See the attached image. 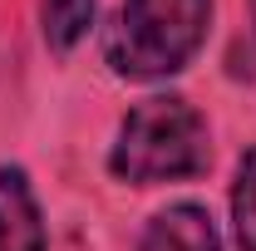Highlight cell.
<instances>
[{
  "instance_id": "6da1fadb",
  "label": "cell",
  "mask_w": 256,
  "mask_h": 251,
  "mask_svg": "<svg viewBox=\"0 0 256 251\" xmlns=\"http://www.w3.org/2000/svg\"><path fill=\"white\" fill-rule=\"evenodd\" d=\"M212 162L207 148V124L188 98H143L118 128V143L108 153L114 178L124 182H178V178H197Z\"/></svg>"
},
{
  "instance_id": "277c9868",
  "label": "cell",
  "mask_w": 256,
  "mask_h": 251,
  "mask_svg": "<svg viewBox=\"0 0 256 251\" xmlns=\"http://www.w3.org/2000/svg\"><path fill=\"white\" fill-rule=\"evenodd\" d=\"M143 251H222V236L197 202H178L148 222Z\"/></svg>"
},
{
  "instance_id": "5b68a950",
  "label": "cell",
  "mask_w": 256,
  "mask_h": 251,
  "mask_svg": "<svg viewBox=\"0 0 256 251\" xmlns=\"http://www.w3.org/2000/svg\"><path fill=\"white\" fill-rule=\"evenodd\" d=\"M94 5L98 0H44V40L54 50H69L79 44L89 20H94Z\"/></svg>"
},
{
  "instance_id": "3957f363",
  "label": "cell",
  "mask_w": 256,
  "mask_h": 251,
  "mask_svg": "<svg viewBox=\"0 0 256 251\" xmlns=\"http://www.w3.org/2000/svg\"><path fill=\"white\" fill-rule=\"evenodd\" d=\"M0 251H44V222L20 168H0Z\"/></svg>"
},
{
  "instance_id": "8992f818",
  "label": "cell",
  "mask_w": 256,
  "mask_h": 251,
  "mask_svg": "<svg viewBox=\"0 0 256 251\" xmlns=\"http://www.w3.org/2000/svg\"><path fill=\"white\" fill-rule=\"evenodd\" d=\"M232 226H236V246L256 251V148L236 168V188H232Z\"/></svg>"
},
{
  "instance_id": "7a4b0ae2",
  "label": "cell",
  "mask_w": 256,
  "mask_h": 251,
  "mask_svg": "<svg viewBox=\"0 0 256 251\" xmlns=\"http://www.w3.org/2000/svg\"><path fill=\"white\" fill-rule=\"evenodd\" d=\"M207 20L212 0H124L104 54L124 79H168L202 50Z\"/></svg>"
}]
</instances>
